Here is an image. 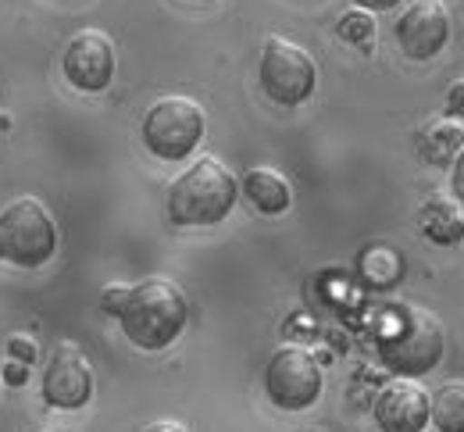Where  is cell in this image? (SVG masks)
Masks as SVG:
<instances>
[{"mask_svg":"<svg viewBox=\"0 0 464 432\" xmlns=\"http://www.w3.org/2000/svg\"><path fill=\"white\" fill-rule=\"evenodd\" d=\"M7 358L11 361H22V365H36L40 361V343L29 336V332H14L11 340H7Z\"/></svg>","mask_w":464,"mask_h":432,"instance_id":"obj_18","label":"cell"},{"mask_svg":"<svg viewBox=\"0 0 464 432\" xmlns=\"http://www.w3.org/2000/svg\"><path fill=\"white\" fill-rule=\"evenodd\" d=\"M121 332L140 350H165L182 336L189 322L186 293L165 275H147L129 286V301L118 314Z\"/></svg>","mask_w":464,"mask_h":432,"instance_id":"obj_2","label":"cell"},{"mask_svg":"<svg viewBox=\"0 0 464 432\" xmlns=\"http://www.w3.org/2000/svg\"><path fill=\"white\" fill-rule=\"evenodd\" d=\"M208 132V115L189 97H161L147 108L140 136L143 147L161 161H186Z\"/></svg>","mask_w":464,"mask_h":432,"instance_id":"obj_5","label":"cell"},{"mask_svg":"<svg viewBox=\"0 0 464 432\" xmlns=\"http://www.w3.org/2000/svg\"><path fill=\"white\" fill-rule=\"evenodd\" d=\"M239 200V179L218 158L193 161L169 186V218L182 229H204L229 218Z\"/></svg>","mask_w":464,"mask_h":432,"instance_id":"obj_3","label":"cell"},{"mask_svg":"<svg viewBox=\"0 0 464 432\" xmlns=\"http://www.w3.org/2000/svg\"><path fill=\"white\" fill-rule=\"evenodd\" d=\"M58 250V226L44 200L14 197L0 207V261L18 268H44Z\"/></svg>","mask_w":464,"mask_h":432,"instance_id":"obj_4","label":"cell"},{"mask_svg":"<svg viewBox=\"0 0 464 432\" xmlns=\"http://www.w3.org/2000/svg\"><path fill=\"white\" fill-rule=\"evenodd\" d=\"M257 82L268 101L283 108H296L314 93L318 64L300 43H293L286 36H268L261 47V62H257Z\"/></svg>","mask_w":464,"mask_h":432,"instance_id":"obj_6","label":"cell"},{"mask_svg":"<svg viewBox=\"0 0 464 432\" xmlns=\"http://www.w3.org/2000/svg\"><path fill=\"white\" fill-rule=\"evenodd\" d=\"M64 79L82 93H101L115 79V43L101 29H79L61 58Z\"/></svg>","mask_w":464,"mask_h":432,"instance_id":"obj_9","label":"cell"},{"mask_svg":"<svg viewBox=\"0 0 464 432\" xmlns=\"http://www.w3.org/2000/svg\"><path fill=\"white\" fill-rule=\"evenodd\" d=\"M197 4H208V0H197Z\"/></svg>","mask_w":464,"mask_h":432,"instance_id":"obj_26","label":"cell"},{"mask_svg":"<svg viewBox=\"0 0 464 432\" xmlns=\"http://www.w3.org/2000/svg\"><path fill=\"white\" fill-rule=\"evenodd\" d=\"M325 375L311 350L304 347H279L265 365V389L268 400L283 411H307L322 397Z\"/></svg>","mask_w":464,"mask_h":432,"instance_id":"obj_7","label":"cell"},{"mask_svg":"<svg viewBox=\"0 0 464 432\" xmlns=\"http://www.w3.org/2000/svg\"><path fill=\"white\" fill-rule=\"evenodd\" d=\"M0 382H4V379H0Z\"/></svg>","mask_w":464,"mask_h":432,"instance_id":"obj_27","label":"cell"},{"mask_svg":"<svg viewBox=\"0 0 464 432\" xmlns=\"http://www.w3.org/2000/svg\"><path fill=\"white\" fill-rule=\"evenodd\" d=\"M397 43L411 62H432L450 43V7L443 0H411L397 18Z\"/></svg>","mask_w":464,"mask_h":432,"instance_id":"obj_10","label":"cell"},{"mask_svg":"<svg viewBox=\"0 0 464 432\" xmlns=\"http://www.w3.org/2000/svg\"><path fill=\"white\" fill-rule=\"evenodd\" d=\"M418 229L436 247H458L464 244V204L454 193H432L418 207Z\"/></svg>","mask_w":464,"mask_h":432,"instance_id":"obj_12","label":"cell"},{"mask_svg":"<svg viewBox=\"0 0 464 432\" xmlns=\"http://www.w3.org/2000/svg\"><path fill=\"white\" fill-rule=\"evenodd\" d=\"M432 426L440 432H464V379H450L436 389Z\"/></svg>","mask_w":464,"mask_h":432,"instance_id":"obj_15","label":"cell"},{"mask_svg":"<svg viewBox=\"0 0 464 432\" xmlns=\"http://www.w3.org/2000/svg\"><path fill=\"white\" fill-rule=\"evenodd\" d=\"M464 150V125L450 115H436L418 125V154L436 165V168H450Z\"/></svg>","mask_w":464,"mask_h":432,"instance_id":"obj_13","label":"cell"},{"mask_svg":"<svg viewBox=\"0 0 464 432\" xmlns=\"http://www.w3.org/2000/svg\"><path fill=\"white\" fill-rule=\"evenodd\" d=\"M375 350L386 369L404 379L429 375L432 369H440L447 350L443 322L429 308L411 301L386 304L375 318Z\"/></svg>","mask_w":464,"mask_h":432,"instance_id":"obj_1","label":"cell"},{"mask_svg":"<svg viewBox=\"0 0 464 432\" xmlns=\"http://www.w3.org/2000/svg\"><path fill=\"white\" fill-rule=\"evenodd\" d=\"M143 432H189L182 422H172V418H161V422H150Z\"/></svg>","mask_w":464,"mask_h":432,"instance_id":"obj_24","label":"cell"},{"mask_svg":"<svg viewBox=\"0 0 464 432\" xmlns=\"http://www.w3.org/2000/svg\"><path fill=\"white\" fill-rule=\"evenodd\" d=\"M432 422V397L414 379H393L375 397V426L382 432H421Z\"/></svg>","mask_w":464,"mask_h":432,"instance_id":"obj_11","label":"cell"},{"mask_svg":"<svg viewBox=\"0 0 464 432\" xmlns=\"http://www.w3.org/2000/svg\"><path fill=\"white\" fill-rule=\"evenodd\" d=\"M447 115L464 122V79H458V82L447 90Z\"/></svg>","mask_w":464,"mask_h":432,"instance_id":"obj_20","label":"cell"},{"mask_svg":"<svg viewBox=\"0 0 464 432\" xmlns=\"http://www.w3.org/2000/svg\"><path fill=\"white\" fill-rule=\"evenodd\" d=\"M125 301H129V286H125V283H108V286L101 290V311L111 314V318L121 314Z\"/></svg>","mask_w":464,"mask_h":432,"instance_id":"obj_19","label":"cell"},{"mask_svg":"<svg viewBox=\"0 0 464 432\" xmlns=\"http://www.w3.org/2000/svg\"><path fill=\"white\" fill-rule=\"evenodd\" d=\"M454 197L464 204V150L458 154V161H454Z\"/></svg>","mask_w":464,"mask_h":432,"instance_id":"obj_23","label":"cell"},{"mask_svg":"<svg viewBox=\"0 0 464 432\" xmlns=\"http://www.w3.org/2000/svg\"><path fill=\"white\" fill-rule=\"evenodd\" d=\"M401 272H404V261H401L397 250L372 247L361 254V279H364L368 286H375V290L393 286V283L401 279Z\"/></svg>","mask_w":464,"mask_h":432,"instance_id":"obj_16","label":"cell"},{"mask_svg":"<svg viewBox=\"0 0 464 432\" xmlns=\"http://www.w3.org/2000/svg\"><path fill=\"white\" fill-rule=\"evenodd\" d=\"M0 379H4L7 386H25V382H29V365H22V361H7L4 371H0Z\"/></svg>","mask_w":464,"mask_h":432,"instance_id":"obj_21","label":"cell"},{"mask_svg":"<svg viewBox=\"0 0 464 432\" xmlns=\"http://www.w3.org/2000/svg\"><path fill=\"white\" fill-rule=\"evenodd\" d=\"M239 193H243L261 215H286L293 204L290 179H286L283 172H276V168H265V165H257V168H250V172L243 176Z\"/></svg>","mask_w":464,"mask_h":432,"instance_id":"obj_14","label":"cell"},{"mask_svg":"<svg viewBox=\"0 0 464 432\" xmlns=\"http://www.w3.org/2000/svg\"><path fill=\"white\" fill-rule=\"evenodd\" d=\"M40 389H44V400L51 408H58V411L86 408L90 397H93V369H90L86 354L75 343L61 340L58 347L51 350V358H47Z\"/></svg>","mask_w":464,"mask_h":432,"instance_id":"obj_8","label":"cell"},{"mask_svg":"<svg viewBox=\"0 0 464 432\" xmlns=\"http://www.w3.org/2000/svg\"><path fill=\"white\" fill-rule=\"evenodd\" d=\"M336 36H340L343 43L372 51V40H375V18H372V11H361V7L343 11L340 22H336Z\"/></svg>","mask_w":464,"mask_h":432,"instance_id":"obj_17","label":"cell"},{"mask_svg":"<svg viewBox=\"0 0 464 432\" xmlns=\"http://www.w3.org/2000/svg\"><path fill=\"white\" fill-rule=\"evenodd\" d=\"M7 125H11V119H7V115H0V129H7Z\"/></svg>","mask_w":464,"mask_h":432,"instance_id":"obj_25","label":"cell"},{"mask_svg":"<svg viewBox=\"0 0 464 432\" xmlns=\"http://www.w3.org/2000/svg\"><path fill=\"white\" fill-rule=\"evenodd\" d=\"M350 4L361 7V11H372V14H375V11H393L401 0H350Z\"/></svg>","mask_w":464,"mask_h":432,"instance_id":"obj_22","label":"cell"}]
</instances>
